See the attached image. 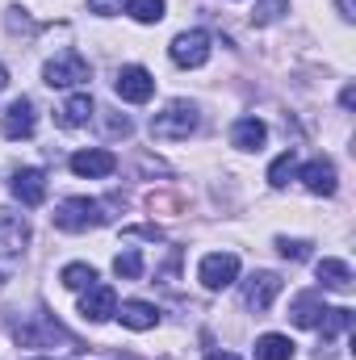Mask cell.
<instances>
[{
  "instance_id": "8",
  "label": "cell",
  "mask_w": 356,
  "mask_h": 360,
  "mask_svg": "<svg viewBox=\"0 0 356 360\" xmlns=\"http://www.w3.org/2000/svg\"><path fill=\"white\" fill-rule=\"evenodd\" d=\"M276 293H281V276L276 272H256V276L243 281V306L256 310V314H265L268 306L276 302Z\"/></svg>"
},
{
  "instance_id": "19",
  "label": "cell",
  "mask_w": 356,
  "mask_h": 360,
  "mask_svg": "<svg viewBox=\"0 0 356 360\" xmlns=\"http://www.w3.org/2000/svg\"><path fill=\"white\" fill-rule=\"evenodd\" d=\"M352 310H348V306H327V310H323V319H319V331H323V340H336V335H340V331H348V327H352Z\"/></svg>"
},
{
  "instance_id": "32",
  "label": "cell",
  "mask_w": 356,
  "mask_h": 360,
  "mask_svg": "<svg viewBox=\"0 0 356 360\" xmlns=\"http://www.w3.org/2000/svg\"><path fill=\"white\" fill-rule=\"evenodd\" d=\"M0 285H4V276H0Z\"/></svg>"
},
{
  "instance_id": "26",
  "label": "cell",
  "mask_w": 356,
  "mask_h": 360,
  "mask_svg": "<svg viewBox=\"0 0 356 360\" xmlns=\"http://www.w3.org/2000/svg\"><path fill=\"white\" fill-rule=\"evenodd\" d=\"M276 13H285V0H265L256 13H252V21H260V25H268V21H276Z\"/></svg>"
},
{
  "instance_id": "4",
  "label": "cell",
  "mask_w": 356,
  "mask_h": 360,
  "mask_svg": "<svg viewBox=\"0 0 356 360\" xmlns=\"http://www.w3.org/2000/svg\"><path fill=\"white\" fill-rule=\"evenodd\" d=\"M197 281H201L210 293L235 285V281H239V256H231V252H210V256L201 260V269H197Z\"/></svg>"
},
{
  "instance_id": "31",
  "label": "cell",
  "mask_w": 356,
  "mask_h": 360,
  "mask_svg": "<svg viewBox=\"0 0 356 360\" xmlns=\"http://www.w3.org/2000/svg\"><path fill=\"white\" fill-rule=\"evenodd\" d=\"M4 84H8V72H4V68H0V92H4Z\"/></svg>"
},
{
  "instance_id": "6",
  "label": "cell",
  "mask_w": 356,
  "mask_h": 360,
  "mask_svg": "<svg viewBox=\"0 0 356 360\" xmlns=\"http://www.w3.org/2000/svg\"><path fill=\"white\" fill-rule=\"evenodd\" d=\"M113 92H117L122 101H130V105H143V101H151V92H155V80H151V72H147V68L130 63V68H122V72H117V80H113Z\"/></svg>"
},
{
  "instance_id": "7",
  "label": "cell",
  "mask_w": 356,
  "mask_h": 360,
  "mask_svg": "<svg viewBox=\"0 0 356 360\" xmlns=\"http://www.w3.org/2000/svg\"><path fill=\"white\" fill-rule=\"evenodd\" d=\"M38 126V113H34V101L30 96H17L4 113H0V134L4 139H30Z\"/></svg>"
},
{
  "instance_id": "21",
  "label": "cell",
  "mask_w": 356,
  "mask_h": 360,
  "mask_svg": "<svg viewBox=\"0 0 356 360\" xmlns=\"http://www.w3.org/2000/svg\"><path fill=\"white\" fill-rule=\"evenodd\" d=\"M293 176H298V155H293V151H285V155H276V160L268 164V184H272V188H285Z\"/></svg>"
},
{
  "instance_id": "15",
  "label": "cell",
  "mask_w": 356,
  "mask_h": 360,
  "mask_svg": "<svg viewBox=\"0 0 356 360\" xmlns=\"http://www.w3.org/2000/svg\"><path fill=\"white\" fill-rule=\"evenodd\" d=\"M117 319H122V327H130V331H151V327H160V310H155L151 302H122Z\"/></svg>"
},
{
  "instance_id": "18",
  "label": "cell",
  "mask_w": 356,
  "mask_h": 360,
  "mask_svg": "<svg viewBox=\"0 0 356 360\" xmlns=\"http://www.w3.org/2000/svg\"><path fill=\"white\" fill-rule=\"evenodd\" d=\"M323 310H327V306L319 302V293H298V297H293V310H289V314H293V323H298V327H319Z\"/></svg>"
},
{
  "instance_id": "29",
  "label": "cell",
  "mask_w": 356,
  "mask_h": 360,
  "mask_svg": "<svg viewBox=\"0 0 356 360\" xmlns=\"http://www.w3.org/2000/svg\"><path fill=\"white\" fill-rule=\"evenodd\" d=\"M340 105H344V109H352V105H356V89H352V84L340 92Z\"/></svg>"
},
{
  "instance_id": "2",
  "label": "cell",
  "mask_w": 356,
  "mask_h": 360,
  "mask_svg": "<svg viewBox=\"0 0 356 360\" xmlns=\"http://www.w3.org/2000/svg\"><path fill=\"white\" fill-rule=\"evenodd\" d=\"M197 126H201L197 105H189V101H168V105L151 117V139H160V143H180V139H189Z\"/></svg>"
},
{
  "instance_id": "13",
  "label": "cell",
  "mask_w": 356,
  "mask_h": 360,
  "mask_svg": "<svg viewBox=\"0 0 356 360\" xmlns=\"http://www.w3.org/2000/svg\"><path fill=\"white\" fill-rule=\"evenodd\" d=\"M72 172H76V176H89V180L113 176V172H117V155H113V151H105V147L76 151V155H72Z\"/></svg>"
},
{
  "instance_id": "22",
  "label": "cell",
  "mask_w": 356,
  "mask_h": 360,
  "mask_svg": "<svg viewBox=\"0 0 356 360\" xmlns=\"http://www.w3.org/2000/svg\"><path fill=\"white\" fill-rule=\"evenodd\" d=\"M164 8H168V0H126V13H130L134 21H143V25L164 21Z\"/></svg>"
},
{
  "instance_id": "1",
  "label": "cell",
  "mask_w": 356,
  "mask_h": 360,
  "mask_svg": "<svg viewBox=\"0 0 356 360\" xmlns=\"http://www.w3.org/2000/svg\"><path fill=\"white\" fill-rule=\"evenodd\" d=\"M113 214L105 201H92V197H68L59 210H55V226L68 231V235H84V231H96L105 226Z\"/></svg>"
},
{
  "instance_id": "25",
  "label": "cell",
  "mask_w": 356,
  "mask_h": 360,
  "mask_svg": "<svg viewBox=\"0 0 356 360\" xmlns=\"http://www.w3.org/2000/svg\"><path fill=\"white\" fill-rule=\"evenodd\" d=\"M276 252H281L285 260H306V256H310V243H306V239H276Z\"/></svg>"
},
{
  "instance_id": "30",
  "label": "cell",
  "mask_w": 356,
  "mask_h": 360,
  "mask_svg": "<svg viewBox=\"0 0 356 360\" xmlns=\"http://www.w3.org/2000/svg\"><path fill=\"white\" fill-rule=\"evenodd\" d=\"M205 360H239V356H231V352H214V356H205Z\"/></svg>"
},
{
  "instance_id": "20",
  "label": "cell",
  "mask_w": 356,
  "mask_h": 360,
  "mask_svg": "<svg viewBox=\"0 0 356 360\" xmlns=\"http://www.w3.org/2000/svg\"><path fill=\"white\" fill-rule=\"evenodd\" d=\"M256 360H293V344L285 335H260L256 340Z\"/></svg>"
},
{
  "instance_id": "27",
  "label": "cell",
  "mask_w": 356,
  "mask_h": 360,
  "mask_svg": "<svg viewBox=\"0 0 356 360\" xmlns=\"http://www.w3.org/2000/svg\"><path fill=\"white\" fill-rule=\"evenodd\" d=\"M89 8L96 17H113V13H122V0H89Z\"/></svg>"
},
{
  "instance_id": "12",
  "label": "cell",
  "mask_w": 356,
  "mask_h": 360,
  "mask_svg": "<svg viewBox=\"0 0 356 360\" xmlns=\"http://www.w3.org/2000/svg\"><path fill=\"white\" fill-rule=\"evenodd\" d=\"M298 180H302L314 197H331V193L340 188L336 164H331V160H323V155H319V160H310V164H302V168H298Z\"/></svg>"
},
{
  "instance_id": "3",
  "label": "cell",
  "mask_w": 356,
  "mask_h": 360,
  "mask_svg": "<svg viewBox=\"0 0 356 360\" xmlns=\"http://www.w3.org/2000/svg\"><path fill=\"white\" fill-rule=\"evenodd\" d=\"M42 80H46L51 89H76V84H89L92 80V68L80 51H59V55L42 68Z\"/></svg>"
},
{
  "instance_id": "14",
  "label": "cell",
  "mask_w": 356,
  "mask_h": 360,
  "mask_svg": "<svg viewBox=\"0 0 356 360\" xmlns=\"http://www.w3.org/2000/svg\"><path fill=\"white\" fill-rule=\"evenodd\" d=\"M268 139V126L260 117H239L235 126H231V143L239 147V151H260Z\"/></svg>"
},
{
  "instance_id": "24",
  "label": "cell",
  "mask_w": 356,
  "mask_h": 360,
  "mask_svg": "<svg viewBox=\"0 0 356 360\" xmlns=\"http://www.w3.org/2000/svg\"><path fill=\"white\" fill-rule=\"evenodd\" d=\"M113 272H117L122 281H139V276H143V256H139L134 248H126V252L113 260Z\"/></svg>"
},
{
  "instance_id": "16",
  "label": "cell",
  "mask_w": 356,
  "mask_h": 360,
  "mask_svg": "<svg viewBox=\"0 0 356 360\" xmlns=\"http://www.w3.org/2000/svg\"><path fill=\"white\" fill-rule=\"evenodd\" d=\"M96 113V105H92L89 92H76V96H68L63 101V109H59V126L63 130H76V126H89V117Z\"/></svg>"
},
{
  "instance_id": "17",
  "label": "cell",
  "mask_w": 356,
  "mask_h": 360,
  "mask_svg": "<svg viewBox=\"0 0 356 360\" xmlns=\"http://www.w3.org/2000/svg\"><path fill=\"white\" fill-rule=\"evenodd\" d=\"M314 272H319L323 289H340V293H344V289H352V269H348L344 260H331V256H327V260H319V264H314Z\"/></svg>"
},
{
  "instance_id": "23",
  "label": "cell",
  "mask_w": 356,
  "mask_h": 360,
  "mask_svg": "<svg viewBox=\"0 0 356 360\" xmlns=\"http://www.w3.org/2000/svg\"><path fill=\"white\" fill-rule=\"evenodd\" d=\"M59 281H63L68 289H80V293H84L89 285H96V269H92V264H68V269L59 272Z\"/></svg>"
},
{
  "instance_id": "28",
  "label": "cell",
  "mask_w": 356,
  "mask_h": 360,
  "mask_svg": "<svg viewBox=\"0 0 356 360\" xmlns=\"http://www.w3.org/2000/svg\"><path fill=\"white\" fill-rule=\"evenodd\" d=\"M336 4H340V17H344V21L356 17V0H336Z\"/></svg>"
},
{
  "instance_id": "5",
  "label": "cell",
  "mask_w": 356,
  "mask_h": 360,
  "mask_svg": "<svg viewBox=\"0 0 356 360\" xmlns=\"http://www.w3.org/2000/svg\"><path fill=\"white\" fill-rule=\"evenodd\" d=\"M210 34L205 30H184L172 38V46H168V55H172V63L177 68H201L205 59H210Z\"/></svg>"
},
{
  "instance_id": "10",
  "label": "cell",
  "mask_w": 356,
  "mask_h": 360,
  "mask_svg": "<svg viewBox=\"0 0 356 360\" xmlns=\"http://www.w3.org/2000/svg\"><path fill=\"white\" fill-rule=\"evenodd\" d=\"M8 193L21 201V205H42L46 201V172H38V168H17L13 180H8Z\"/></svg>"
},
{
  "instance_id": "9",
  "label": "cell",
  "mask_w": 356,
  "mask_h": 360,
  "mask_svg": "<svg viewBox=\"0 0 356 360\" xmlns=\"http://www.w3.org/2000/svg\"><path fill=\"white\" fill-rule=\"evenodd\" d=\"M25 243H30V226H25V218L13 214V210H0V260L21 256Z\"/></svg>"
},
{
  "instance_id": "11",
  "label": "cell",
  "mask_w": 356,
  "mask_h": 360,
  "mask_svg": "<svg viewBox=\"0 0 356 360\" xmlns=\"http://www.w3.org/2000/svg\"><path fill=\"white\" fill-rule=\"evenodd\" d=\"M80 314L89 319V323H105V319H113L117 314V293H113V285H89L84 289V297H80Z\"/></svg>"
}]
</instances>
